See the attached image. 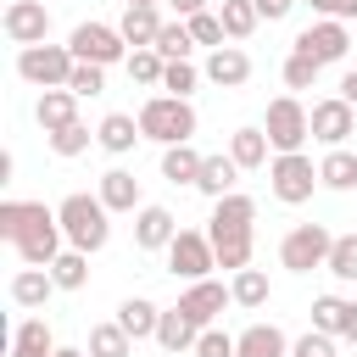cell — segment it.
<instances>
[{"instance_id":"cell-1","label":"cell","mask_w":357,"mask_h":357,"mask_svg":"<svg viewBox=\"0 0 357 357\" xmlns=\"http://www.w3.org/2000/svg\"><path fill=\"white\" fill-rule=\"evenodd\" d=\"M0 234L11 240V251L28 268H50L61 257V218L45 201H0Z\"/></svg>"},{"instance_id":"cell-2","label":"cell","mask_w":357,"mask_h":357,"mask_svg":"<svg viewBox=\"0 0 357 357\" xmlns=\"http://www.w3.org/2000/svg\"><path fill=\"white\" fill-rule=\"evenodd\" d=\"M257 201L251 195H223L218 206H212V223H206V240H212V251H218V268H251V251H257Z\"/></svg>"},{"instance_id":"cell-3","label":"cell","mask_w":357,"mask_h":357,"mask_svg":"<svg viewBox=\"0 0 357 357\" xmlns=\"http://www.w3.org/2000/svg\"><path fill=\"white\" fill-rule=\"evenodd\" d=\"M56 218H61L67 245H73V251H84V257H89V251H100V245L112 240V212H106V201H100V195L73 190V195H61Z\"/></svg>"},{"instance_id":"cell-4","label":"cell","mask_w":357,"mask_h":357,"mask_svg":"<svg viewBox=\"0 0 357 357\" xmlns=\"http://www.w3.org/2000/svg\"><path fill=\"white\" fill-rule=\"evenodd\" d=\"M139 134L156 139L162 151H167V145H190V134H195V106L178 100V95H151V100L139 106Z\"/></svg>"},{"instance_id":"cell-5","label":"cell","mask_w":357,"mask_h":357,"mask_svg":"<svg viewBox=\"0 0 357 357\" xmlns=\"http://www.w3.org/2000/svg\"><path fill=\"white\" fill-rule=\"evenodd\" d=\"M262 134H268L273 156H290V151H301V145H307V134H312V112H307L296 95H279V100H268Z\"/></svg>"},{"instance_id":"cell-6","label":"cell","mask_w":357,"mask_h":357,"mask_svg":"<svg viewBox=\"0 0 357 357\" xmlns=\"http://www.w3.org/2000/svg\"><path fill=\"white\" fill-rule=\"evenodd\" d=\"M268 190H273V201H284V206L312 201V190H318V162H312L307 151L273 156V162H268Z\"/></svg>"},{"instance_id":"cell-7","label":"cell","mask_w":357,"mask_h":357,"mask_svg":"<svg viewBox=\"0 0 357 357\" xmlns=\"http://www.w3.org/2000/svg\"><path fill=\"white\" fill-rule=\"evenodd\" d=\"M73 67H78V56L67 45H28V50H17V78H28L39 89H67Z\"/></svg>"},{"instance_id":"cell-8","label":"cell","mask_w":357,"mask_h":357,"mask_svg":"<svg viewBox=\"0 0 357 357\" xmlns=\"http://www.w3.org/2000/svg\"><path fill=\"white\" fill-rule=\"evenodd\" d=\"M329 251H335V234L324 223H296L284 240H279V262L290 273H312V268H329Z\"/></svg>"},{"instance_id":"cell-9","label":"cell","mask_w":357,"mask_h":357,"mask_svg":"<svg viewBox=\"0 0 357 357\" xmlns=\"http://www.w3.org/2000/svg\"><path fill=\"white\" fill-rule=\"evenodd\" d=\"M67 50H73L78 61H89V67L128 61V39H123L117 28H106V22H78V28L67 33Z\"/></svg>"},{"instance_id":"cell-10","label":"cell","mask_w":357,"mask_h":357,"mask_svg":"<svg viewBox=\"0 0 357 357\" xmlns=\"http://www.w3.org/2000/svg\"><path fill=\"white\" fill-rule=\"evenodd\" d=\"M212 268H218L212 240H206L201 229H178V240L167 245V273H173V279H190V284H201Z\"/></svg>"},{"instance_id":"cell-11","label":"cell","mask_w":357,"mask_h":357,"mask_svg":"<svg viewBox=\"0 0 357 357\" xmlns=\"http://www.w3.org/2000/svg\"><path fill=\"white\" fill-rule=\"evenodd\" d=\"M290 50L312 56L318 67H329V61H340V56L351 50V28H346V22H335V17H318L312 28H301V33H296V45H290Z\"/></svg>"},{"instance_id":"cell-12","label":"cell","mask_w":357,"mask_h":357,"mask_svg":"<svg viewBox=\"0 0 357 357\" xmlns=\"http://www.w3.org/2000/svg\"><path fill=\"white\" fill-rule=\"evenodd\" d=\"M0 28H6V39L11 45H50V11H45V0H11L6 6V17H0Z\"/></svg>"},{"instance_id":"cell-13","label":"cell","mask_w":357,"mask_h":357,"mask_svg":"<svg viewBox=\"0 0 357 357\" xmlns=\"http://www.w3.org/2000/svg\"><path fill=\"white\" fill-rule=\"evenodd\" d=\"M351 134H357V106H346L340 95H329V100H312V139H318V145L340 151Z\"/></svg>"},{"instance_id":"cell-14","label":"cell","mask_w":357,"mask_h":357,"mask_svg":"<svg viewBox=\"0 0 357 357\" xmlns=\"http://www.w3.org/2000/svg\"><path fill=\"white\" fill-rule=\"evenodd\" d=\"M229 301H234V290H229V284H218V279H201V284H190V290L178 296V312H184L195 329H212V318H218Z\"/></svg>"},{"instance_id":"cell-15","label":"cell","mask_w":357,"mask_h":357,"mask_svg":"<svg viewBox=\"0 0 357 357\" xmlns=\"http://www.w3.org/2000/svg\"><path fill=\"white\" fill-rule=\"evenodd\" d=\"M178 240V218L167 206H139L134 212V245L139 251H167Z\"/></svg>"},{"instance_id":"cell-16","label":"cell","mask_w":357,"mask_h":357,"mask_svg":"<svg viewBox=\"0 0 357 357\" xmlns=\"http://www.w3.org/2000/svg\"><path fill=\"white\" fill-rule=\"evenodd\" d=\"M206 84H218V89H240L245 78H251V56L240 50V45H218V50H206Z\"/></svg>"},{"instance_id":"cell-17","label":"cell","mask_w":357,"mask_h":357,"mask_svg":"<svg viewBox=\"0 0 357 357\" xmlns=\"http://www.w3.org/2000/svg\"><path fill=\"white\" fill-rule=\"evenodd\" d=\"M312 329L335 335V340H357V301L346 296H318L312 301Z\"/></svg>"},{"instance_id":"cell-18","label":"cell","mask_w":357,"mask_h":357,"mask_svg":"<svg viewBox=\"0 0 357 357\" xmlns=\"http://www.w3.org/2000/svg\"><path fill=\"white\" fill-rule=\"evenodd\" d=\"M139 139H145V134H139V117H128V112H106L100 128H95V145L112 151V156H128Z\"/></svg>"},{"instance_id":"cell-19","label":"cell","mask_w":357,"mask_h":357,"mask_svg":"<svg viewBox=\"0 0 357 357\" xmlns=\"http://www.w3.org/2000/svg\"><path fill=\"white\" fill-rule=\"evenodd\" d=\"M33 117H39L45 134H61V128L78 123V95H73V89H45L39 106H33Z\"/></svg>"},{"instance_id":"cell-20","label":"cell","mask_w":357,"mask_h":357,"mask_svg":"<svg viewBox=\"0 0 357 357\" xmlns=\"http://www.w3.org/2000/svg\"><path fill=\"white\" fill-rule=\"evenodd\" d=\"M234 184H240V162H234L229 151H218V156H206V162H201V178H195V190H201V195L223 201V195H234Z\"/></svg>"},{"instance_id":"cell-21","label":"cell","mask_w":357,"mask_h":357,"mask_svg":"<svg viewBox=\"0 0 357 357\" xmlns=\"http://www.w3.org/2000/svg\"><path fill=\"white\" fill-rule=\"evenodd\" d=\"M95 195L106 201V212H139V178H134L128 167H106Z\"/></svg>"},{"instance_id":"cell-22","label":"cell","mask_w":357,"mask_h":357,"mask_svg":"<svg viewBox=\"0 0 357 357\" xmlns=\"http://www.w3.org/2000/svg\"><path fill=\"white\" fill-rule=\"evenodd\" d=\"M117 33L128 39V50H151V45H156V33H162V17H156V6H123V22H117Z\"/></svg>"},{"instance_id":"cell-23","label":"cell","mask_w":357,"mask_h":357,"mask_svg":"<svg viewBox=\"0 0 357 357\" xmlns=\"http://www.w3.org/2000/svg\"><path fill=\"white\" fill-rule=\"evenodd\" d=\"M234 340H240V357H290V340L279 324H245Z\"/></svg>"},{"instance_id":"cell-24","label":"cell","mask_w":357,"mask_h":357,"mask_svg":"<svg viewBox=\"0 0 357 357\" xmlns=\"http://www.w3.org/2000/svg\"><path fill=\"white\" fill-rule=\"evenodd\" d=\"M50 290H56L50 268H17V273H11V301H17V307H45Z\"/></svg>"},{"instance_id":"cell-25","label":"cell","mask_w":357,"mask_h":357,"mask_svg":"<svg viewBox=\"0 0 357 357\" xmlns=\"http://www.w3.org/2000/svg\"><path fill=\"white\" fill-rule=\"evenodd\" d=\"M195 340H201V329L178 312V307H162V324H156V346L162 351H195Z\"/></svg>"},{"instance_id":"cell-26","label":"cell","mask_w":357,"mask_h":357,"mask_svg":"<svg viewBox=\"0 0 357 357\" xmlns=\"http://www.w3.org/2000/svg\"><path fill=\"white\" fill-rule=\"evenodd\" d=\"M268 151H273V145H268V134H262V128H234V134H229V156L240 162V173L268 167Z\"/></svg>"},{"instance_id":"cell-27","label":"cell","mask_w":357,"mask_h":357,"mask_svg":"<svg viewBox=\"0 0 357 357\" xmlns=\"http://www.w3.org/2000/svg\"><path fill=\"white\" fill-rule=\"evenodd\" d=\"M117 324H123V329H128L134 340H145V335L156 340V324H162V307H156V301H145V296H128V301L117 307Z\"/></svg>"},{"instance_id":"cell-28","label":"cell","mask_w":357,"mask_h":357,"mask_svg":"<svg viewBox=\"0 0 357 357\" xmlns=\"http://www.w3.org/2000/svg\"><path fill=\"white\" fill-rule=\"evenodd\" d=\"M201 162H206V156H201L195 145H167V151H162V178H167V184H195V178H201Z\"/></svg>"},{"instance_id":"cell-29","label":"cell","mask_w":357,"mask_h":357,"mask_svg":"<svg viewBox=\"0 0 357 357\" xmlns=\"http://www.w3.org/2000/svg\"><path fill=\"white\" fill-rule=\"evenodd\" d=\"M318 184L324 190H357V151H329L324 162H318Z\"/></svg>"},{"instance_id":"cell-30","label":"cell","mask_w":357,"mask_h":357,"mask_svg":"<svg viewBox=\"0 0 357 357\" xmlns=\"http://www.w3.org/2000/svg\"><path fill=\"white\" fill-rule=\"evenodd\" d=\"M11 351H33V357H56V335L45 318H22L11 329Z\"/></svg>"},{"instance_id":"cell-31","label":"cell","mask_w":357,"mask_h":357,"mask_svg":"<svg viewBox=\"0 0 357 357\" xmlns=\"http://www.w3.org/2000/svg\"><path fill=\"white\" fill-rule=\"evenodd\" d=\"M89 357H134V335L112 318V324H95L89 329Z\"/></svg>"},{"instance_id":"cell-32","label":"cell","mask_w":357,"mask_h":357,"mask_svg":"<svg viewBox=\"0 0 357 357\" xmlns=\"http://www.w3.org/2000/svg\"><path fill=\"white\" fill-rule=\"evenodd\" d=\"M229 290H234V307H251V312H257V307H268V296H273V284H268V273H262V268H240Z\"/></svg>"},{"instance_id":"cell-33","label":"cell","mask_w":357,"mask_h":357,"mask_svg":"<svg viewBox=\"0 0 357 357\" xmlns=\"http://www.w3.org/2000/svg\"><path fill=\"white\" fill-rule=\"evenodd\" d=\"M50 279H56V290H84V284H89V257L67 245V251L50 262Z\"/></svg>"},{"instance_id":"cell-34","label":"cell","mask_w":357,"mask_h":357,"mask_svg":"<svg viewBox=\"0 0 357 357\" xmlns=\"http://www.w3.org/2000/svg\"><path fill=\"white\" fill-rule=\"evenodd\" d=\"M162 61H190V50H195V39H190V22H162V33H156V45H151Z\"/></svg>"},{"instance_id":"cell-35","label":"cell","mask_w":357,"mask_h":357,"mask_svg":"<svg viewBox=\"0 0 357 357\" xmlns=\"http://www.w3.org/2000/svg\"><path fill=\"white\" fill-rule=\"evenodd\" d=\"M218 17H223V33H229V39H251V28L262 22L251 0H223V6H218Z\"/></svg>"},{"instance_id":"cell-36","label":"cell","mask_w":357,"mask_h":357,"mask_svg":"<svg viewBox=\"0 0 357 357\" xmlns=\"http://www.w3.org/2000/svg\"><path fill=\"white\" fill-rule=\"evenodd\" d=\"M123 67H128V78H134V84H145V89H162V73H167V61H162L156 50H128V61H123Z\"/></svg>"},{"instance_id":"cell-37","label":"cell","mask_w":357,"mask_h":357,"mask_svg":"<svg viewBox=\"0 0 357 357\" xmlns=\"http://www.w3.org/2000/svg\"><path fill=\"white\" fill-rule=\"evenodd\" d=\"M329 273L340 284H357V234H335V251H329Z\"/></svg>"},{"instance_id":"cell-38","label":"cell","mask_w":357,"mask_h":357,"mask_svg":"<svg viewBox=\"0 0 357 357\" xmlns=\"http://www.w3.org/2000/svg\"><path fill=\"white\" fill-rule=\"evenodd\" d=\"M318 73H324V67H318L312 56H301V50H290V56H284V84H290V89H312V84H318Z\"/></svg>"},{"instance_id":"cell-39","label":"cell","mask_w":357,"mask_h":357,"mask_svg":"<svg viewBox=\"0 0 357 357\" xmlns=\"http://www.w3.org/2000/svg\"><path fill=\"white\" fill-rule=\"evenodd\" d=\"M201 78H206V73H195L190 61H167V73H162V89H167V95H178V100H190V89H195Z\"/></svg>"},{"instance_id":"cell-40","label":"cell","mask_w":357,"mask_h":357,"mask_svg":"<svg viewBox=\"0 0 357 357\" xmlns=\"http://www.w3.org/2000/svg\"><path fill=\"white\" fill-rule=\"evenodd\" d=\"M190 39L195 45H206V50H218L229 33H223V17L218 11H201V17H190Z\"/></svg>"},{"instance_id":"cell-41","label":"cell","mask_w":357,"mask_h":357,"mask_svg":"<svg viewBox=\"0 0 357 357\" xmlns=\"http://www.w3.org/2000/svg\"><path fill=\"white\" fill-rule=\"evenodd\" d=\"M67 89H73L78 100H84V95H100V89H106V67H89V61H78V67H73V78H67Z\"/></svg>"},{"instance_id":"cell-42","label":"cell","mask_w":357,"mask_h":357,"mask_svg":"<svg viewBox=\"0 0 357 357\" xmlns=\"http://www.w3.org/2000/svg\"><path fill=\"white\" fill-rule=\"evenodd\" d=\"M89 139H95V134H89L84 123H73V128L50 134V151H56V156H84V151H89Z\"/></svg>"},{"instance_id":"cell-43","label":"cell","mask_w":357,"mask_h":357,"mask_svg":"<svg viewBox=\"0 0 357 357\" xmlns=\"http://www.w3.org/2000/svg\"><path fill=\"white\" fill-rule=\"evenodd\" d=\"M195 357H240V340H234V335H223V329H201Z\"/></svg>"},{"instance_id":"cell-44","label":"cell","mask_w":357,"mask_h":357,"mask_svg":"<svg viewBox=\"0 0 357 357\" xmlns=\"http://www.w3.org/2000/svg\"><path fill=\"white\" fill-rule=\"evenodd\" d=\"M290 357H340V351H335V335H324V329H307L301 340H290Z\"/></svg>"},{"instance_id":"cell-45","label":"cell","mask_w":357,"mask_h":357,"mask_svg":"<svg viewBox=\"0 0 357 357\" xmlns=\"http://www.w3.org/2000/svg\"><path fill=\"white\" fill-rule=\"evenodd\" d=\"M318 17H335V22H357V0H307Z\"/></svg>"},{"instance_id":"cell-46","label":"cell","mask_w":357,"mask_h":357,"mask_svg":"<svg viewBox=\"0 0 357 357\" xmlns=\"http://www.w3.org/2000/svg\"><path fill=\"white\" fill-rule=\"evenodd\" d=\"M251 6H257V17L279 22V17H290V6H296V0H251Z\"/></svg>"},{"instance_id":"cell-47","label":"cell","mask_w":357,"mask_h":357,"mask_svg":"<svg viewBox=\"0 0 357 357\" xmlns=\"http://www.w3.org/2000/svg\"><path fill=\"white\" fill-rule=\"evenodd\" d=\"M173 11H178V22H190V17H201L206 11V0H167Z\"/></svg>"},{"instance_id":"cell-48","label":"cell","mask_w":357,"mask_h":357,"mask_svg":"<svg viewBox=\"0 0 357 357\" xmlns=\"http://www.w3.org/2000/svg\"><path fill=\"white\" fill-rule=\"evenodd\" d=\"M340 100H346V106H357V67L340 78Z\"/></svg>"},{"instance_id":"cell-49","label":"cell","mask_w":357,"mask_h":357,"mask_svg":"<svg viewBox=\"0 0 357 357\" xmlns=\"http://www.w3.org/2000/svg\"><path fill=\"white\" fill-rule=\"evenodd\" d=\"M56 357H89V351H78V346H56Z\"/></svg>"},{"instance_id":"cell-50","label":"cell","mask_w":357,"mask_h":357,"mask_svg":"<svg viewBox=\"0 0 357 357\" xmlns=\"http://www.w3.org/2000/svg\"><path fill=\"white\" fill-rule=\"evenodd\" d=\"M123 6H156V0H123Z\"/></svg>"},{"instance_id":"cell-51","label":"cell","mask_w":357,"mask_h":357,"mask_svg":"<svg viewBox=\"0 0 357 357\" xmlns=\"http://www.w3.org/2000/svg\"><path fill=\"white\" fill-rule=\"evenodd\" d=\"M11 357H33V351H11Z\"/></svg>"}]
</instances>
